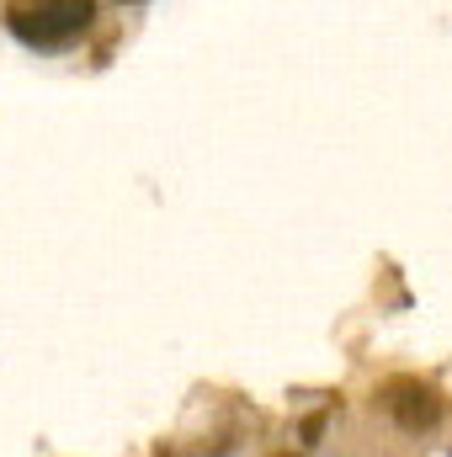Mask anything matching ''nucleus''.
Returning a JSON list of instances; mask_svg holds the SVG:
<instances>
[{
	"label": "nucleus",
	"mask_w": 452,
	"mask_h": 457,
	"mask_svg": "<svg viewBox=\"0 0 452 457\" xmlns=\"http://www.w3.org/2000/svg\"><path fill=\"white\" fill-rule=\"evenodd\" d=\"M277 457H293V453H277Z\"/></svg>",
	"instance_id": "3"
},
{
	"label": "nucleus",
	"mask_w": 452,
	"mask_h": 457,
	"mask_svg": "<svg viewBox=\"0 0 452 457\" xmlns=\"http://www.w3.org/2000/svg\"><path fill=\"white\" fill-rule=\"evenodd\" d=\"M378 399H383V410H389L405 431H431V426L442 420V394H437L431 383H421V378H389Z\"/></svg>",
	"instance_id": "2"
},
{
	"label": "nucleus",
	"mask_w": 452,
	"mask_h": 457,
	"mask_svg": "<svg viewBox=\"0 0 452 457\" xmlns=\"http://www.w3.org/2000/svg\"><path fill=\"white\" fill-rule=\"evenodd\" d=\"M0 16H5V32L16 43L48 54V48H70L75 37L91 32L96 0H5Z\"/></svg>",
	"instance_id": "1"
}]
</instances>
